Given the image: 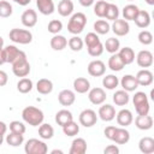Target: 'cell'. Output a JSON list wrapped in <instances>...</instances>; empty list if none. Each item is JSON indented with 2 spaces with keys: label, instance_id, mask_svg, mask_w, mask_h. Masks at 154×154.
<instances>
[{
  "label": "cell",
  "instance_id": "cell-19",
  "mask_svg": "<svg viewBox=\"0 0 154 154\" xmlns=\"http://www.w3.org/2000/svg\"><path fill=\"white\" fill-rule=\"evenodd\" d=\"M36 6L43 16H49L55 10L53 0H36Z\"/></svg>",
  "mask_w": 154,
  "mask_h": 154
},
{
  "label": "cell",
  "instance_id": "cell-47",
  "mask_svg": "<svg viewBox=\"0 0 154 154\" xmlns=\"http://www.w3.org/2000/svg\"><path fill=\"white\" fill-rule=\"evenodd\" d=\"M63 29V23L58 19H52L49 23H48V31L51 34H58L59 31H61Z\"/></svg>",
  "mask_w": 154,
  "mask_h": 154
},
{
  "label": "cell",
  "instance_id": "cell-34",
  "mask_svg": "<svg viewBox=\"0 0 154 154\" xmlns=\"http://www.w3.org/2000/svg\"><path fill=\"white\" fill-rule=\"evenodd\" d=\"M103 48H106V51L108 53H111V54L117 53L119 51V48H120V42L116 37H109V38L106 40V42L103 45Z\"/></svg>",
  "mask_w": 154,
  "mask_h": 154
},
{
  "label": "cell",
  "instance_id": "cell-57",
  "mask_svg": "<svg viewBox=\"0 0 154 154\" xmlns=\"http://www.w3.org/2000/svg\"><path fill=\"white\" fill-rule=\"evenodd\" d=\"M2 48H4V38L0 36V52L2 51Z\"/></svg>",
  "mask_w": 154,
  "mask_h": 154
},
{
  "label": "cell",
  "instance_id": "cell-13",
  "mask_svg": "<svg viewBox=\"0 0 154 154\" xmlns=\"http://www.w3.org/2000/svg\"><path fill=\"white\" fill-rule=\"evenodd\" d=\"M22 53H23V51L18 49L13 45H10V46L2 48V54H4V58H5V61L6 63H11L12 64Z\"/></svg>",
  "mask_w": 154,
  "mask_h": 154
},
{
  "label": "cell",
  "instance_id": "cell-2",
  "mask_svg": "<svg viewBox=\"0 0 154 154\" xmlns=\"http://www.w3.org/2000/svg\"><path fill=\"white\" fill-rule=\"evenodd\" d=\"M85 24H87V16L83 12H77L71 16L67 23V30L73 35H78L83 31Z\"/></svg>",
  "mask_w": 154,
  "mask_h": 154
},
{
  "label": "cell",
  "instance_id": "cell-5",
  "mask_svg": "<svg viewBox=\"0 0 154 154\" xmlns=\"http://www.w3.org/2000/svg\"><path fill=\"white\" fill-rule=\"evenodd\" d=\"M24 150L26 154H46L48 152V147L43 141L37 138H30L26 141Z\"/></svg>",
  "mask_w": 154,
  "mask_h": 154
},
{
  "label": "cell",
  "instance_id": "cell-31",
  "mask_svg": "<svg viewBox=\"0 0 154 154\" xmlns=\"http://www.w3.org/2000/svg\"><path fill=\"white\" fill-rule=\"evenodd\" d=\"M130 97H129V94L128 91H125L124 89L123 90H117L114 94H113V102L117 105V106H125L128 105Z\"/></svg>",
  "mask_w": 154,
  "mask_h": 154
},
{
  "label": "cell",
  "instance_id": "cell-9",
  "mask_svg": "<svg viewBox=\"0 0 154 154\" xmlns=\"http://www.w3.org/2000/svg\"><path fill=\"white\" fill-rule=\"evenodd\" d=\"M112 31L117 36H125L130 31V25L125 19H116L112 24Z\"/></svg>",
  "mask_w": 154,
  "mask_h": 154
},
{
  "label": "cell",
  "instance_id": "cell-6",
  "mask_svg": "<svg viewBox=\"0 0 154 154\" xmlns=\"http://www.w3.org/2000/svg\"><path fill=\"white\" fill-rule=\"evenodd\" d=\"M96 120H97L96 112L90 108L83 109L79 113V123H81V125H83L85 128H91L93 125L96 124Z\"/></svg>",
  "mask_w": 154,
  "mask_h": 154
},
{
  "label": "cell",
  "instance_id": "cell-35",
  "mask_svg": "<svg viewBox=\"0 0 154 154\" xmlns=\"http://www.w3.org/2000/svg\"><path fill=\"white\" fill-rule=\"evenodd\" d=\"M118 84H119V79L114 75H107L102 78V85L108 90H113L114 88L118 87Z\"/></svg>",
  "mask_w": 154,
  "mask_h": 154
},
{
  "label": "cell",
  "instance_id": "cell-40",
  "mask_svg": "<svg viewBox=\"0 0 154 154\" xmlns=\"http://www.w3.org/2000/svg\"><path fill=\"white\" fill-rule=\"evenodd\" d=\"M118 16H119V10H118L117 5L108 2L107 4V7H106L105 17L107 19H109V20H116V19H118Z\"/></svg>",
  "mask_w": 154,
  "mask_h": 154
},
{
  "label": "cell",
  "instance_id": "cell-16",
  "mask_svg": "<svg viewBox=\"0 0 154 154\" xmlns=\"http://www.w3.org/2000/svg\"><path fill=\"white\" fill-rule=\"evenodd\" d=\"M87 152V142L82 137H77L72 141L71 148L69 150L70 154H84Z\"/></svg>",
  "mask_w": 154,
  "mask_h": 154
},
{
  "label": "cell",
  "instance_id": "cell-33",
  "mask_svg": "<svg viewBox=\"0 0 154 154\" xmlns=\"http://www.w3.org/2000/svg\"><path fill=\"white\" fill-rule=\"evenodd\" d=\"M38 135L43 140H51L54 135V129L51 124H40V128H38Z\"/></svg>",
  "mask_w": 154,
  "mask_h": 154
},
{
  "label": "cell",
  "instance_id": "cell-25",
  "mask_svg": "<svg viewBox=\"0 0 154 154\" xmlns=\"http://www.w3.org/2000/svg\"><path fill=\"white\" fill-rule=\"evenodd\" d=\"M71 120H73V116L70 111L67 109H60L55 114V123L60 126H64L66 125L67 123H70Z\"/></svg>",
  "mask_w": 154,
  "mask_h": 154
},
{
  "label": "cell",
  "instance_id": "cell-17",
  "mask_svg": "<svg viewBox=\"0 0 154 154\" xmlns=\"http://www.w3.org/2000/svg\"><path fill=\"white\" fill-rule=\"evenodd\" d=\"M120 84H122L123 89L125 91H128V93L129 91H135L138 88V83H137L135 76H132V75H125V76H123V78L120 81Z\"/></svg>",
  "mask_w": 154,
  "mask_h": 154
},
{
  "label": "cell",
  "instance_id": "cell-51",
  "mask_svg": "<svg viewBox=\"0 0 154 154\" xmlns=\"http://www.w3.org/2000/svg\"><path fill=\"white\" fill-rule=\"evenodd\" d=\"M116 126H113V125H109V126H107L106 129H105V131H103V134H105V136H106V138H108V140H111L112 141V138H113V135H114V132H116Z\"/></svg>",
  "mask_w": 154,
  "mask_h": 154
},
{
  "label": "cell",
  "instance_id": "cell-23",
  "mask_svg": "<svg viewBox=\"0 0 154 154\" xmlns=\"http://www.w3.org/2000/svg\"><path fill=\"white\" fill-rule=\"evenodd\" d=\"M130 140V132L128 130H125L124 128H117L116 132L113 135L112 141H114L118 144H125L128 143Z\"/></svg>",
  "mask_w": 154,
  "mask_h": 154
},
{
  "label": "cell",
  "instance_id": "cell-37",
  "mask_svg": "<svg viewBox=\"0 0 154 154\" xmlns=\"http://www.w3.org/2000/svg\"><path fill=\"white\" fill-rule=\"evenodd\" d=\"M24 141V136L22 134H16V132H11L10 135L6 136V142L8 146L12 147H18L23 143Z\"/></svg>",
  "mask_w": 154,
  "mask_h": 154
},
{
  "label": "cell",
  "instance_id": "cell-29",
  "mask_svg": "<svg viewBox=\"0 0 154 154\" xmlns=\"http://www.w3.org/2000/svg\"><path fill=\"white\" fill-rule=\"evenodd\" d=\"M66 46H67V40H66L65 36H63V35L55 34V35L51 38V47H52L54 51H63Z\"/></svg>",
  "mask_w": 154,
  "mask_h": 154
},
{
  "label": "cell",
  "instance_id": "cell-54",
  "mask_svg": "<svg viewBox=\"0 0 154 154\" xmlns=\"http://www.w3.org/2000/svg\"><path fill=\"white\" fill-rule=\"evenodd\" d=\"M78 1H79V4H81L83 7H89V6H91V5L94 4L95 0H78Z\"/></svg>",
  "mask_w": 154,
  "mask_h": 154
},
{
  "label": "cell",
  "instance_id": "cell-50",
  "mask_svg": "<svg viewBox=\"0 0 154 154\" xmlns=\"http://www.w3.org/2000/svg\"><path fill=\"white\" fill-rule=\"evenodd\" d=\"M135 109H136V112H137L138 116H146V114L149 113V109H150V107H149V102L138 105V106L135 107Z\"/></svg>",
  "mask_w": 154,
  "mask_h": 154
},
{
  "label": "cell",
  "instance_id": "cell-10",
  "mask_svg": "<svg viewBox=\"0 0 154 154\" xmlns=\"http://www.w3.org/2000/svg\"><path fill=\"white\" fill-rule=\"evenodd\" d=\"M136 61H137V65L140 67H149L153 65V54L152 52L147 51V49H143V51H140L137 57H136Z\"/></svg>",
  "mask_w": 154,
  "mask_h": 154
},
{
  "label": "cell",
  "instance_id": "cell-30",
  "mask_svg": "<svg viewBox=\"0 0 154 154\" xmlns=\"http://www.w3.org/2000/svg\"><path fill=\"white\" fill-rule=\"evenodd\" d=\"M124 63L122 61L120 57L118 55V53H113L109 59H108V67L112 70V71H122L123 67H124Z\"/></svg>",
  "mask_w": 154,
  "mask_h": 154
},
{
  "label": "cell",
  "instance_id": "cell-60",
  "mask_svg": "<svg viewBox=\"0 0 154 154\" xmlns=\"http://www.w3.org/2000/svg\"><path fill=\"white\" fill-rule=\"evenodd\" d=\"M2 142H4V135H0V146L2 144Z\"/></svg>",
  "mask_w": 154,
  "mask_h": 154
},
{
  "label": "cell",
  "instance_id": "cell-14",
  "mask_svg": "<svg viewBox=\"0 0 154 154\" xmlns=\"http://www.w3.org/2000/svg\"><path fill=\"white\" fill-rule=\"evenodd\" d=\"M99 117L103 120V122H111L116 118V108L112 105H102L99 108Z\"/></svg>",
  "mask_w": 154,
  "mask_h": 154
},
{
  "label": "cell",
  "instance_id": "cell-12",
  "mask_svg": "<svg viewBox=\"0 0 154 154\" xmlns=\"http://www.w3.org/2000/svg\"><path fill=\"white\" fill-rule=\"evenodd\" d=\"M138 85H142V87H148L153 83V73L152 71L147 70V69H143V70H140L137 72V75L135 76Z\"/></svg>",
  "mask_w": 154,
  "mask_h": 154
},
{
  "label": "cell",
  "instance_id": "cell-44",
  "mask_svg": "<svg viewBox=\"0 0 154 154\" xmlns=\"http://www.w3.org/2000/svg\"><path fill=\"white\" fill-rule=\"evenodd\" d=\"M138 41H140L142 45H144V46L150 45V43L153 42V35H152V32L148 31V30H142V31L138 34Z\"/></svg>",
  "mask_w": 154,
  "mask_h": 154
},
{
  "label": "cell",
  "instance_id": "cell-3",
  "mask_svg": "<svg viewBox=\"0 0 154 154\" xmlns=\"http://www.w3.org/2000/svg\"><path fill=\"white\" fill-rule=\"evenodd\" d=\"M12 71L17 77H26L30 73V64L26 59V54L23 52L13 63H12Z\"/></svg>",
  "mask_w": 154,
  "mask_h": 154
},
{
  "label": "cell",
  "instance_id": "cell-39",
  "mask_svg": "<svg viewBox=\"0 0 154 154\" xmlns=\"http://www.w3.org/2000/svg\"><path fill=\"white\" fill-rule=\"evenodd\" d=\"M109 24L103 19H99L94 23V30L99 35H106L109 31Z\"/></svg>",
  "mask_w": 154,
  "mask_h": 154
},
{
  "label": "cell",
  "instance_id": "cell-32",
  "mask_svg": "<svg viewBox=\"0 0 154 154\" xmlns=\"http://www.w3.org/2000/svg\"><path fill=\"white\" fill-rule=\"evenodd\" d=\"M138 11H140V8L136 5L129 4L123 8V17L125 20H134L136 18Z\"/></svg>",
  "mask_w": 154,
  "mask_h": 154
},
{
  "label": "cell",
  "instance_id": "cell-53",
  "mask_svg": "<svg viewBox=\"0 0 154 154\" xmlns=\"http://www.w3.org/2000/svg\"><path fill=\"white\" fill-rule=\"evenodd\" d=\"M7 81H8V76H7V73H6L5 71L0 70V87L6 85Z\"/></svg>",
  "mask_w": 154,
  "mask_h": 154
},
{
  "label": "cell",
  "instance_id": "cell-1",
  "mask_svg": "<svg viewBox=\"0 0 154 154\" xmlns=\"http://www.w3.org/2000/svg\"><path fill=\"white\" fill-rule=\"evenodd\" d=\"M22 118L25 123H28L31 126H38L40 124H42L45 116L43 112L34 106H28L22 111Z\"/></svg>",
  "mask_w": 154,
  "mask_h": 154
},
{
  "label": "cell",
  "instance_id": "cell-36",
  "mask_svg": "<svg viewBox=\"0 0 154 154\" xmlns=\"http://www.w3.org/2000/svg\"><path fill=\"white\" fill-rule=\"evenodd\" d=\"M17 89L22 94H26V93L31 91V89H32V81L26 78V77L20 78L18 81V83H17Z\"/></svg>",
  "mask_w": 154,
  "mask_h": 154
},
{
  "label": "cell",
  "instance_id": "cell-48",
  "mask_svg": "<svg viewBox=\"0 0 154 154\" xmlns=\"http://www.w3.org/2000/svg\"><path fill=\"white\" fill-rule=\"evenodd\" d=\"M132 102H134V106L136 107L138 105H142V103H146V102H149V101H148L147 95L143 91H137V93H135V95L132 97Z\"/></svg>",
  "mask_w": 154,
  "mask_h": 154
},
{
  "label": "cell",
  "instance_id": "cell-56",
  "mask_svg": "<svg viewBox=\"0 0 154 154\" xmlns=\"http://www.w3.org/2000/svg\"><path fill=\"white\" fill-rule=\"evenodd\" d=\"M16 4H18V5H20V6H26V5H29L30 4V1L31 0H13Z\"/></svg>",
  "mask_w": 154,
  "mask_h": 154
},
{
  "label": "cell",
  "instance_id": "cell-58",
  "mask_svg": "<svg viewBox=\"0 0 154 154\" xmlns=\"http://www.w3.org/2000/svg\"><path fill=\"white\" fill-rule=\"evenodd\" d=\"M63 154V150H58V149H54V150H52V154Z\"/></svg>",
  "mask_w": 154,
  "mask_h": 154
},
{
  "label": "cell",
  "instance_id": "cell-28",
  "mask_svg": "<svg viewBox=\"0 0 154 154\" xmlns=\"http://www.w3.org/2000/svg\"><path fill=\"white\" fill-rule=\"evenodd\" d=\"M58 12L63 17H67L73 12V2L71 0H60L58 4Z\"/></svg>",
  "mask_w": 154,
  "mask_h": 154
},
{
  "label": "cell",
  "instance_id": "cell-52",
  "mask_svg": "<svg viewBox=\"0 0 154 154\" xmlns=\"http://www.w3.org/2000/svg\"><path fill=\"white\" fill-rule=\"evenodd\" d=\"M103 153L105 154H118L119 153V148L117 146H114V144H109L103 149Z\"/></svg>",
  "mask_w": 154,
  "mask_h": 154
},
{
  "label": "cell",
  "instance_id": "cell-7",
  "mask_svg": "<svg viewBox=\"0 0 154 154\" xmlns=\"http://www.w3.org/2000/svg\"><path fill=\"white\" fill-rule=\"evenodd\" d=\"M106 93L102 88H93L88 93V99L93 105H101L106 101Z\"/></svg>",
  "mask_w": 154,
  "mask_h": 154
},
{
  "label": "cell",
  "instance_id": "cell-26",
  "mask_svg": "<svg viewBox=\"0 0 154 154\" xmlns=\"http://www.w3.org/2000/svg\"><path fill=\"white\" fill-rule=\"evenodd\" d=\"M36 90L42 94V95H47V94H51L52 90H53V83L52 81L47 79V78H41L37 81L36 83Z\"/></svg>",
  "mask_w": 154,
  "mask_h": 154
},
{
  "label": "cell",
  "instance_id": "cell-43",
  "mask_svg": "<svg viewBox=\"0 0 154 154\" xmlns=\"http://www.w3.org/2000/svg\"><path fill=\"white\" fill-rule=\"evenodd\" d=\"M107 4H108V2L105 1V0H100V1H97V2L95 4V6H94V13H95L97 17L103 18V17H105V12H106Z\"/></svg>",
  "mask_w": 154,
  "mask_h": 154
},
{
  "label": "cell",
  "instance_id": "cell-8",
  "mask_svg": "<svg viewBox=\"0 0 154 154\" xmlns=\"http://www.w3.org/2000/svg\"><path fill=\"white\" fill-rule=\"evenodd\" d=\"M106 71V65L101 60H93L88 65V73L93 77H100L103 76Z\"/></svg>",
  "mask_w": 154,
  "mask_h": 154
},
{
  "label": "cell",
  "instance_id": "cell-18",
  "mask_svg": "<svg viewBox=\"0 0 154 154\" xmlns=\"http://www.w3.org/2000/svg\"><path fill=\"white\" fill-rule=\"evenodd\" d=\"M116 116H117V123L120 126H129L132 123V120H134V117H132L131 111L130 109H126V108L119 111Z\"/></svg>",
  "mask_w": 154,
  "mask_h": 154
},
{
  "label": "cell",
  "instance_id": "cell-4",
  "mask_svg": "<svg viewBox=\"0 0 154 154\" xmlns=\"http://www.w3.org/2000/svg\"><path fill=\"white\" fill-rule=\"evenodd\" d=\"M8 36H10L11 41H13L16 43H19V45H28L32 41V34L26 29L14 28L10 31Z\"/></svg>",
  "mask_w": 154,
  "mask_h": 154
},
{
  "label": "cell",
  "instance_id": "cell-42",
  "mask_svg": "<svg viewBox=\"0 0 154 154\" xmlns=\"http://www.w3.org/2000/svg\"><path fill=\"white\" fill-rule=\"evenodd\" d=\"M13 12V8H12V5L8 2V1H5V0H1L0 1V17L2 18H7L12 14Z\"/></svg>",
  "mask_w": 154,
  "mask_h": 154
},
{
  "label": "cell",
  "instance_id": "cell-59",
  "mask_svg": "<svg viewBox=\"0 0 154 154\" xmlns=\"http://www.w3.org/2000/svg\"><path fill=\"white\" fill-rule=\"evenodd\" d=\"M148 5H154V0H144Z\"/></svg>",
  "mask_w": 154,
  "mask_h": 154
},
{
  "label": "cell",
  "instance_id": "cell-38",
  "mask_svg": "<svg viewBox=\"0 0 154 154\" xmlns=\"http://www.w3.org/2000/svg\"><path fill=\"white\" fill-rule=\"evenodd\" d=\"M63 128V132L66 135V136H76L78 132H79V125L77 123H75L73 120H71L70 123H67L66 125L61 126Z\"/></svg>",
  "mask_w": 154,
  "mask_h": 154
},
{
  "label": "cell",
  "instance_id": "cell-27",
  "mask_svg": "<svg viewBox=\"0 0 154 154\" xmlns=\"http://www.w3.org/2000/svg\"><path fill=\"white\" fill-rule=\"evenodd\" d=\"M118 55L120 57V59L124 63V65H129V64L134 63V60H135V53H134L132 48H130V47L120 48Z\"/></svg>",
  "mask_w": 154,
  "mask_h": 154
},
{
  "label": "cell",
  "instance_id": "cell-46",
  "mask_svg": "<svg viewBox=\"0 0 154 154\" xmlns=\"http://www.w3.org/2000/svg\"><path fill=\"white\" fill-rule=\"evenodd\" d=\"M10 131L23 135L25 132V125L19 120H13V122L10 123Z\"/></svg>",
  "mask_w": 154,
  "mask_h": 154
},
{
  "label": "cell",
  "instance_id": "cell-41",
  "mask_svg": "<svg viewBox=\"0 0 154 154\" xmlns=\"http://www.w3.org/2000/svg\"><path fill=\"white\" fill-rule=\"evenodd\" d=\"M67 45H69V47L71 48V51H73V52H79V51L83 48L84 42H83V40H82L81 37H78V36H72V37L67 41Z\"/></svg>",
  "mask_w": 154,
  "mask_h": 154
},
{
  "label": "cell",
  "instance_id": "cell-55",
  "mask_svg": "<svg viewBox=\"0 0 154 154\" xmlns=\"http://www.w3.org/2000/svg\"><path fill=\"white\" fill-rule=\"evenodd\" d=\"M7 131V125L4 122H0V135H5Z\"/></svg>",
  "mask_w": 154,
  "mask_h": 154
},
{
  "label": "cell",
  "instance_id": "cell-21",
  "mask_svg": "<svg viewBox=\"0 0 154 154\" xmlns=\"http://www.w3.org/2000/svg\"><path fill=\"white\" fill-rule=\"evenodd\" d=\"M73 89L78 94H84L90 89V82L85 77H77L73 81Z\"/></svg>",
  "mask_w": 154,
  "mask_h": 154
},
{
  "label": "cell",
  "instance_id": "cell-20",
  "mask_svg": "<svg viewBox=\"0 0 154 154\" xmlns=\"http://www.w3.org/2000/svg\"><path fill=\"white\" fill-rule=\"evenodd\" d=\"M138 148H140L141 153H143V154L154 153V138H152L149 136L142 137L138 142Z\"/></svg>",
  "mask_w": 154,
  "mask_h": 154
},
{
  "label": "cell",
  "instance_id": "cell-11",
  "mask_svg": "<svg viewBox=\"0 0 154 154\" xmlns=\"http://www.w3.org/2000/svg\"><path fill=\"white\" fill-rule=\"evenodd\" d=\"M20 19H22V24H23L24 26H26V28H32V26H35L36 23H37V13H36L35 10H31V8L25 10V11L23 12Z\"/></svg>",
  "mask_w": 154,
  "mask_h": 154
},
{
  "label": "cell",
  "instance_id": "cell-61",
  "mask_svg": "<svg viewBox=\"0 0 154 154\" xmlns=\"http://www.w3.org/2000/svg\"><path fill=\"white\" fill-rule=\"evenodd\" d=\"M129 1H132V0H129Z\"/></svg>",
  "mask_w": 154,
  "mask_h": 154
},
{
  "label": "cell",
  "instance_id": "cell-24",
  "mask_svg": "<svg viewBox=\"0 0 154 154\" xmlns=\"http://www.w3.org/2000/svg\"><path fill=\"white\" fill-rule=\"evenodd\" d=\"M134 20H135V23H136V25L138 28L144 29V28H148L149 24H150V16H149V13L147 11L140 10L137 16H136V18Z\"/></svg>",
  "mask_w": 154,
  "mask_h": 154
},
{
  "label": "cell",
  "instance_id": "cell-15",
  "mask_svg": "<svg viewBox=\"0 0 154 154\" xmlns=\"http://www.w3.org/2000/svg\"><path fill=\"white\" fill-rule=\"evenodd\" d=\"M76 100V95L70 89H64L58 95V101L63 106H71Z\"/></svg>",
  "mask_w": 154,
  "mask_h": 154
},
{
  "label": "cell",
  "instance_id": "cell-45",
  "mask_svg": "<svg viewBox=\"0 0 154 154\" xmlns=\"http://www.w3.org/2000/svg\"><path fill=\"white\" fill-rule=\"evenodd\" d=\"M87 49H88V53H89V55H91V57H100L102 53H103V45L101 43V41L100 42H97L96 45H94V46H90V47H87Z\"/></svg>",
  "mask_w": 154,
  "mask_h": 154
},
{
  "label": "cell",
  "instance_id": "cell-49",
  "mask_svg": "<svg viewBox=\"0 0 154 154\" xmlns=\"http://www.w3.org/2000/svg\"><path fill=\"white\" fill-rule=\"evenodd\" d=\"M83 42L87 45V47H90V46H94L97 42H100V38H99V36H97L96 32H88L87 36L84 37V41Z\"/></svg>",
  "mask_w": 154,
  "mask_h": 154
},
{
  "label": "cell",
  "instance_id": "cell-22",
  "mask_svg": "<svg viewBox=\"0 0 154 154\" xmlns=\"http://www.w3.org/2000/svg\"><path fill=\"white\" fill-rule=\"evenodd\" d=\"M135 124L140 130H149L153 126V118L148 114L146 116H137L135 119Z\"/></svg>",
  "mask_w": 154,
  "mask_h": 154
}]
</instances>
